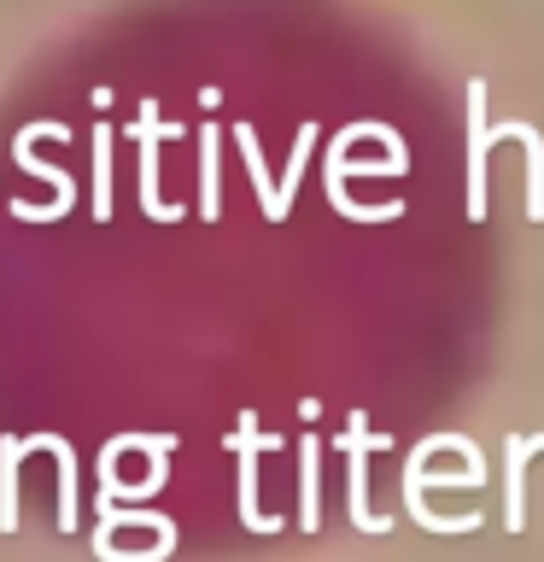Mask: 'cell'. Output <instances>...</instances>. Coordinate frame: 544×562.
<instances>
[{"label": "cell", "mask_w": 544, "mask_h": 562, "mask_svg": "<svg viewBox=\"0 0 544 562\" xmlns=\"http://www.w3.org/2000/svg\"><path fill=\"white\" fill-rule=\"evenodd\" d=\"M100 140V147H94V176H100V193H94V211H100V217H105V176H112V147H105V140H112V135H94Z\"/></svg>", "instance_id": "6da1fadb"}]
</instances>
